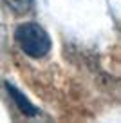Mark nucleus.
Masks as SVG:
<instances>
[{"label": "nucleus", "mask_w": 121, "mask_h": 123, "mask_svg": "<svg viewBox=\"0 0 121 123\" xmlns=\"http://www.w3.org/2000/svg\"><path fill=\"white\" fill-rule=\"evenodd\" d=\"M15 38L20 49L31 58H43L51 51V36L42 25L34 22L20 24L15 31Z\"/></svg>", "instance_id": "f257e3e1"}, {"label": "nucleus", "mask_w": 121, "mask_h": 123, "mask_svg": "<svg viewBox=\"0 0 121 123\" xmlns=\"http://www.w3.org/2000/svg\"><path fill=\"white\" fill-rule=\"evenodd\" d=\"M6 89H7L9 96H11L13 100H15L16 107H18V109H20V111H22L25 116H36V114H38V109L34 107L33 103H31V101H29V98H27L25 94H24V92L20 91V89H16L15 85H13V83H9V81L6 83Z\"/></svg>", "instance_id": "f03ea898"}, {"label": "nucleus", "mask_w": 121, "mask_h": 123, "mask_svg": "<svg viewBox=\"0 0 121 123\" xmlns=\"http://www.w3.org/2000/svg\"><path fill=\"white\" fill-rule=\"evenodd\" d=\"M4 2H6V6H7L13 13L24 15V13H27L31 7H33L34 0H4Z\"/></svg>", "instance_id": "7ed1b4c3"}]
</instances>
